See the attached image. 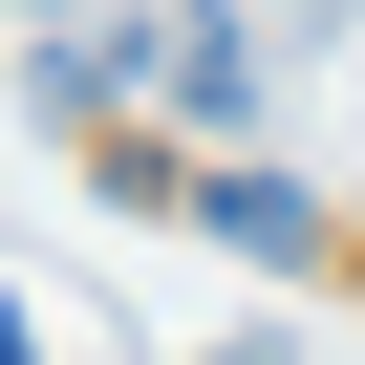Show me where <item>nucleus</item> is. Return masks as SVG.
<instances>
[{"label": "nucleus", "instance_id": "obj_1", "mask_svg": "<svg viewBox=\"0 0 365 365\" xmlns=\"http://www.w3.org/2000/svg\"><path fill=\"white\" fill-rule=\"evenodd\" d=\"M194 237L258 258V279H301V258H322V194H301V172H194Z\"/></svg>", "mask_w": 365, "mask_h": 365}, {"label": "nucleus", "instance_id": "obj_2", "mask_svg": "<svg viewBox=\"0 0 365 365\" xmlns=\"http://www.w3.org/2000/svg\"><path fill=\"white\" fill-rule=\"evenodd\" d=\"M150 86L194 108V129H237V108H258V22H237V0H172V43H150Z\"/></svg>", "mask_w": 365, "mask_h": 365}, {"label": "nucleus", "instance_id": "obj_3", "mask_svg": "<svg viewBox=\"0 0 365 365\" xmlns=\"http://www.w3.org/2000/svg\"><path fill=\"white\" fill-rule=\"evenodd\" d=\"M0 365H22V279H0Z\"/></svg>", "mask_w": 365, "mask_h": 365}]
</instances>
